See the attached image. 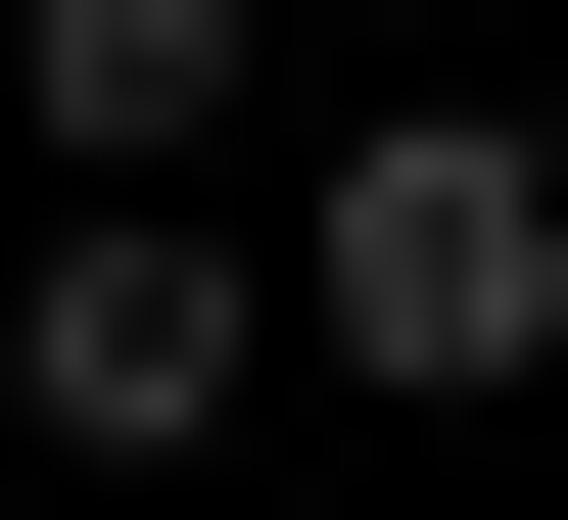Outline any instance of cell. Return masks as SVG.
Returning <instances> with one entry per match:
<instances>
[{
	"label": "cell",
	"mask_w": 568,
	"mask_h": 520,
	"mask_svg": "<svg viewBox=\"0 0 568 520\" xmlns=\"http://www.w3.org/2000/svg\"><path fill=\"white\" fill-rule=\"evenodd\" d=\"M0 95L95 142V190H190V142H237V0H0Z\"/></svg>",
	"instance_id": "obj_3"
},
{
	"label": "cell",
	"mask_w": 568,
	"mask_h": 520,
	"mask_svg": "<svg viewBox=\"0 0 568 520\" xmlns=\"http://www.w3.org/2000/svg\"><path fill=\"white\" fill-rule=\"evenodd\" d=\"M284 332H332V379H568V142L521 95H379L284 190Z\"/></svg>",
	"instance_id": "obj_1"
},
{
	"label": "cell",
	"mask_w": 568,
	"mask_h": 520,
	"mask_svg": "<svg viewBox=\"0 0 568 520\" xmlns=\"http://www.w3.org/2000/svg\"><path fill=\"white\" fill-rule=\"evenodd\" d=\"M0 379L95 426V473H190V426L284 379V237H48V284H0Z\"/></svg>",
	"instance_id": "obj_2"
}]
</instances>
